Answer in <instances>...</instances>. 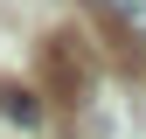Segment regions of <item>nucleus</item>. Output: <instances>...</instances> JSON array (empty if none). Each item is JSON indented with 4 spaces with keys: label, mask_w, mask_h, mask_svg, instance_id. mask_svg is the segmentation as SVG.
Here are the masks:
<instances>
[{
    "label": "nucleus",
    "mask_w": 146,
    "mask_h": 139,
    "mask_svg": "<svg viewBox=\"0 0 146 139\" xmlns=\"http://www.w3.org/2000/svg\"><path fill=\"white\" fill-rule=\"evenodd\" d=\"M0 118H14V125H21V132H35V125H42V97H35L28 91V83H0Z\"/></svg>",
    "instance_id": "2"
},
{
    "label": "nucleus",
    "mask_w": 146,
    "mask_h": 139,
    "mask_svg": "<svg viewBox=\"0 0 146 139\" xmlns=\"http://www.w3.org/2000/svg\"><path fill=\"white\" fill-rule=\"evenodd\" d=\"M98 7V21L118 35V42H132V49H146V0H90Z\"/></svg>",
    "instance_id": "1"
}]
</instances>
